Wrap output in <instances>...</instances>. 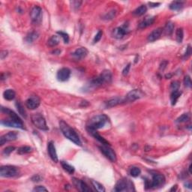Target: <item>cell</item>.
<instances>
[{"mask_svg": "<svg viewBox=\"0 0 192 192\" xmlns=\"http://www.w3.org/2000/svg\"><path fill=\"white\" fill-rule=\"evenodd\" d=\"M111 80H112V74L110 70H105L99 76L88 81V82H87L85 88L88 91H90V89L92 90L97 88L104 83H109L111 82Z\"/></svg>", "mask_w": 192, "mask_h": 192, "instance_id": "obj_1", "label": "cell"}, {"mask_svg": "<svg viewBox=\"0 0 192 192\" xmlns=\"http://www.w3.org/2000/svg\"><path fill=\"white\" fill-rule=\"evenodd\" d=\"M59 128L61 131L64 134V136L70 141L75 143L77 146H82V142L78 136L77 133L70 127L69 124H68L65 122L61 121L59 122Z\"/></svg>", "mask_w": 192, "mask_h": 192, "instance_id": "obj_2", "label": "cell"}, {"mask_svg": "<svg viewBox=\"0 0 192 192\" xmlns=\"http://www.w3.org/2000/svg\"><path fill=\"white\" fill-rule=\"evenodd\" d=\"M109 118L104 114H100L96 115L90 118L87 122L86 129L87 130H98V129L102 128L106 122H108Z\"/></svg>", "mask_w": 192, "mask_h": 192, "instance_id": "obj_3", "label": "cell"}, {"mask_svg": "<svg viewBox=\"0 0 192 192\" xmlns=\"http://www.w3.org/2000/svg\"><path fill=\"white\" fill-rule=\"evenodd\" d=\"M116 191H134L135 190L134 184L128 178H122L117 182L115 186Z\"/></svg>", "mask_w": 192, "mask_h": 192, "instance_id": "obj_4", "label": "cell"}, {"mask_svg": "<svg viewBox=\"0 0 192 192\" xmlns=\"http://www.w3.org/2000/svg\"><path fill=\"white\" fill-rule=\"evenodd\" d=\"M32 118V122L33 123L34 126H35L37 128L40 129L41 130H48V126L46 124V119L44 118V117L40 113H35L33 114L31 117Z\"/></svg>", "mask_w": 192, "mask_h": 192, "instance_id": "obj_5", "label": "cell"}, {"mask_svg": "<svg viewBox=\"0 0 192 192\" xmlns=\"http://www.w3.org/2000/svg\"><path fill=\"white\" fill-rule=\"evenodd\" d=\"M19 170L17 167L11 165L2 166L0 168V176L4 178H11L18 175Z\"/></svg>", "mask_w": 192, "mask_h": 192, "instance_id": "obj_6", "label": "cell"}, {"mask_svg": "<svg viewBox=\"0 0 192 192\" xmlns=\"http://www.w3.org/2000/svg\"><path fill=\"white\" fill-rule=\"evenodd\" d=\"M30 18L34 24H40L42 21V9L39 6H34L30 11Z\"/></svg>", "mask_w": 192, "mask_h": 192, "instance_id": "obj_7", "label": "cell"}, {"mask_svg": "<svg viewBox=\"0 0 192 192\" xmlns=\"http://www.w3.org/2000/svg\"><path fill=\"white\" fill-rule=\"evenodd\" d=\"M144 94L141 90L140 89H133L129 92L126 94L125 98H124V103H130V102L135 101L137 99L141 98L143 97Z\"/></svg>", "mask_w": 192, "mask_h": 192, "instance_id": "obj_8", "label": "cell"}, {"mask_svg": "<svg viewBox=\"0 0 192 192\" xmlns=\"http://www.w3.org/2000/svg\"><path fill=\"white\" fill-rule=\"evenodd\" d=\"M99 149L100 150L102 153L110 161L116 162V154L114 150L110 147V146H99Z\"/></svg>", "mask_w": 192, "mask_h": 192, "instance_id": "obj_9", "label": "cell"}, {"mask_svg": "<svg viewBox=\"0 0 192 192\" xmlns=\"http://www.w3.org/2000/svg\"><path fill=\"white\" fill-rule=\"evenodd\" d=\"M165 182V177L163 174L155 173L152 174V179L150 182V187L158 188L163 185Z\"/></svg>", "mask_w": 192, "mask_h": 192, "instance_id": "obj_10", "label": "cell"}, {"mask_svg": "<svg viewBox=\"0 0 192 192\" xmlns=\"http://www.w3.org/2000/svg\"><path fill=\"white\" fill-rule=\"evenodd\" d=\"M26 106L29 110H35L40 106V100L38 96L32 95L26 100Z\"/></svg>", "mask_w": 192, "mask_h": 192, "instance_id": "obj_11", "label": "cell"}, {"mask_svg": "<svg viewBox=\"0 0 192 192\" xmlns=\"http://www.w3.org/2000/svg\"><path fill=\"white\" fill-rule=\"evenodd\" d=\"M70 76V70L68 68H62L58 70L56 74L57 80L60 82H65L68 80Z\"/></svg>", "mask_w": 192, "mask_h": 192, "instance_id": "obj_12", "label": "cell"}, {"mask_svg": "<svg viewBox=\"0 0 192 192\" xmlns=\"http://www.w3.org/2000/svg\"><path fill=\"white\" fill-rule=\"evenodd\" d=\"M17 136L18 134L16 131H9L0 137V145L3 146L5 142L15 140L17 138Z\"/></svg>", "mask_w": 192, "mask_h": 192, "instance_id": "obj_13", "label": "cell"}, {"mask_svg": "<svg viewBox=\"0 0 192 192\" xmlns=\"http://www.w3.org/2000/svg\"><path fill=\"white\" fill-rule=\"evenodd\" d=\"M88 54V50L86 47H79L74 52H72L71 56L74 59L79 61L85 58Z\"/></svg>", "mask_w": 192, "mask_h": 192, "instance_id": "obj_14", "label": "cell"}, {"mask_svg": "<svg viewBox=\"0 0 192 192\" xmlns=\"http://www.w3.org/2000/svg\"><path fill=\"white\" fill-rule=\"evenodd\" d=\"M47 152L49 156L50 157V158L52 159V161H54L55 163H57L58 161V155H57L55 145H54V142L52 141L48 142L47 145Z\"/></svg>", "mask_w": 192, "mask_h": 192, "instance_id": "obj_15", "label": "cell"}, {"mask_svg": "<svg viewBox=\"0 0 192 192\" xmlns=\"http://www.w3.org/2000/svg\"><path fill=\"white\" fill-rule=\"evenodd\" d=\"M2 112L7 114V115L8 116L10 117V118H11V119L14 120V121L20 123V124H23L22 120L21 119L20 117L16 112H14L13 110H11L8 109V108L7 107H3L2 106Z\"/></svg>", "mask_w": 192, "mask_h": 192, "instance_id": "obj_16", "label": "cell"}, {"mask_svg": "<svg viewBox=\"0 0 192 192\" xmlns=\"http://www.w3.org/2000/svg\"><path fill=\"white\" fill-rule=\"evenodd\" d=\"M1 124L4 126H7V127H12V128H16L24 129L23 124H20V123L14 121V120L11 119V118L2 120Z\"/></svg>", "mask_w": 192, "mask_h": 192, "instance_id": "obj_17", "label": "cell"}, {"mask_svg": "<svg viewBox=\"0 0 192 192\" xmlns=\"http://www.w3.org/2000/svg\"><path fill=\"white\" fill-rule=\"evenodd\" d=\"M124 104V98H122L120 97H115L106 100L105 102V106L106 108H111L118 104Z\"/></svg>", "mask_w": 192, "mask_h": 192, "instance_id": "obj_18", "label": "cell"}, {"mask_svg": "<svg viewBox=\"0 0 192 192\" xmlns=\"http://www.w3.org/2000/svg\"><path fill=\"white\" fill-rule=\"evenodd\" d=\"M73 182L75 188L80 191H90L91 190V189L88 187V185L82 180L74 178H73Z\"/></svg>", "mask_w": 192, "mask_h": 192, "instance_id": "obj_19", "label": "cell"}, {"mask_svg": "<svg viewBox=\"0 0 192 192\" xmlns=\"http://www.w3.org/2000/svg\"><path fill=\"white\" fill-rule=\"evenodd\" d=\"M162 32H163V29L161 28H158L153 30L151 33L148 35L147 40L148 42H154L157 40L158 39L160 38L161 36Z\"/></svg>", "mask_w": 192, "mask_h": 192, "instance_id": "obj_20", "label": "cell"}, {"mask_svg": "<svg viewBox=\"0 0 192 192\" xmlns=\"http://www.w3.org/2000/svg\"><path fill=\"white\" fill-rule=\"evenodd\" d=\"M155 17L152 16H146L138 25V28H145L146 27L152 25L154 22Z\"/></svg>", "mask_w": 192, "mask_h": 192, "instance_id": "obj_21", "label": "cell"}, {"mask_svg": "<svg viewBox=\"0 0 192 192\" xmlns=\"http://www.w3.org/2000/svg\"><path fill=\"white\" fill-rule=\"evenodd\" d=\"M128 33V29L124 26L117 27L112 31V36L116 39H121Z\"/></svg>", "mask_w": 192, "mask_h": 192, "instance_id": "obj_22", "label": "cell"}, {"mask_svg": "<svg viewBox=\"0 0 192 192\" xmlns=\"http://www.w3.org/2000/svg\"><path fill=\"white\" fill-rule=\"evenodd\" d=\"M88 130V132L92 135V136H94V137L95 138V139L97 140L98 141H99V142H100V143L102 144V145L110 146V142H108L107 140H105L104 138L103 137V136H100V135L98 133V132L96 131L95 130Z\"/></svg>", "mask_w": 192, "mask_h": 192, "instance_id": "obj_23", "label": "cell"}, {"mask_svg": "<svg viewBox=\"0 0 192 192\" xmlns=\"http://www.w3.org/2000/svg\"><path fill=\"white\" fill-rule=\"evenodd\" d=\"M60 38L58 35H52L48 39L47 45L50 47H54L59 44Z\"/></svg>", "mask_w": 192, "mask_h": 192, "instance_id": "obj_24", "label": "cell"}, {"mask_svg": "<svg viewBox=\"0 0 192 192\" xmlns=\"http://www.w3.org/2000/svg\"><path fill=\"white\" fill-rule=\"evenodd\" d=\"M16 96V92L13 89H6L3 92V97L7 100H12Z\"/></svg>", "mask_w": 192, "mask_h": 192, "instance_id": "obj_25", "label": "cell"}, {"mask_svg": "<svg viewBox=\"0 0 192 192\" xmlns=\"http://www.w3.org/2000/svg\"><path fill=\"white\" fill-rule=\"evenodd\" d=\"M182 92L178 90H174L170 94V100H171V104L175 105L176 104L177 100L179 98V97L181 96Z\"/></svg>", "mask_w": 192, "mask_h": 192, "instance_id": "obj_26", "label": "cell"}, {"mask_svg": "<svg viewBox=\"0 0 192 192\" xmlns=\"http://www.w3.org/2000/svg\"><path fill=\"white\" fill-rule=\"evenodd\" d=\"M174 30V23L171 21H168L167 22L165 25L164 28V33L166 34V35H171L173 32Z\"/></svg>", "mask_w": 192, "mask_h": 192, "instance_id": "obj_27", "label": "cell"}, {"mask_svg": "<svg viewBox=\"0 0 192 192\" xmlns=\"http://www.w3.org/2000/svg\"><path fill=\"white\" fill-rule=\"evenodd\" d=\"M147 7L145 4H142L140 7L136 8L133 11V14L136 15V16H142L146 12Z\"/></svg>", "mask_w": 192, "mask_h": 192, "instance_id": "obj_28", "label": "cell"}, {"mask_svg": "<svg viewBox=\"0 0 192 192\" xmlns=\"http://www.w3.org/2000/svg\"><path fill=\"white\" fill-rule=\"evenodd\" d=\"M183 4H184L183 2L173 1L170 4V9L172 10H178L183 7Z\"/></svg>", "mask_w": 192, "mask_h": 192, "instance_id": "obj_29", "label": "cell"}, {"mask_svg": "<svg viewBox=\"0 0 192 192\" xmlns=\"http://www.w3.org/2000/svg\"><path fill=\"white\" fill-rule=\"evenodd\" d=\"M38 38V33L37 32H32L27 34V36L26 37V40L28 43H32Z\"/></svg>", "mask_w": 192, "mask_h": 192, "instance_id": "obj_30", "label": "cell"}, {"mask_svg": "<svg viewBox=\"0 0 192 192\" xmlns=\"http://www.w3.org/2000/svg\"><path fill=\"white\" fill-rule=\"evenodd\" d=\"M62 166L63 169L66 171V172H68L69 174H73L74 172V167L71 165H70L69 164H68L65 161H61Z\"/></svg>", "mask_w": 192, "mask_h": 192, "instance_id": "obj_31", "label": "cell"}, {"mask_svg": "<svg viewBox=\"0 0 192 192\" xmlns=\"http://www.w3.org/2000/svg\"><path fill=\"white\" fill-rule=\"evenodd\" d=\"M32 151V148L28 146H21L17 148V154H28V153L31 152Z\"/></svg>", "mask_w": 192, "mask_h": 192, "instance_id": "obj_32", "label": "cell"}, {"mask_svg": "<svg viewBox=\"0 0 192 192\" xmlns=\"http://www.w3.org/2000/svg\"><path fill=\"white\" fill-rule=\"evenodd\" d=\"M176 40L178 43H182L184 38V32H183L182 28H177L176 31Z\"/></svg>", "mask_w": 192, "mask_h": 192, "instance_id": "obj_33", "label": "cell"}, {"mask_svg": "<svg viewBox=\"0 0 192 192\" xmlns=\"http://www.w3.org/2000/svg\"><path fill=\"white\" fill-rule=\"evenodd\" d=\"M92 184L94 187V188L96 190L99 192H104L105 191V188L103 185H102L100 183L98 182L97 181H94V180H92Z\"/></svg>", "mask_w": 192, "mask_h": 192, "instance_id": "obj_34", "label": "cell"}, {"mask_svg": "<svg viewBox=\"0 0 192 192\" xmlns=\"http://www.w3.org/2000/svg\"><path fill=\"white\" fill-rule=\"evenodd\" d=\"M15 105H16V109H17L18 112H19L21 116H24L26 118V110L23 108V106H22V104L20 101H16Z\"/></svg>", "mask_w": 192, "mask_h": 192, "instance_id": "obj_35", "label": "cell"}, {"mask_svg": "<svg viewBox=\"0 0 192 192\" xmlns=\"http://www.w3.org/2000/svg\"><path fill=\"white\" fill-rule=\"evenodd\" d=\"M141 170L137 166H132L130 169V175L132 177H137L140 175Z\"/></svg>", "mask_w": 192, "mask_h": 192, "instance_id": "obj_36", "label": "cell"}, {"mask_svg": "<svg viewBox=\"0 0 192 192\" xmlns=\"http://www.w3.org/2000/svg\"><path fill=\"white\" fill-rule=\"evenodd\" d=\"M190 118V115L188 113H184L182 116H180L178 118L176 119V122L178 123H183L188 122Z\"/></svg>", "mask_w": 192, "mask_h": 192, "instance_id": "obj_37", "label": "cell"}, {"mask_svg": "<svg viewBox=\"0 0 192 192\" xmlns=\"http://www.w3.org/2000/svg\"><path fill=\"white\" fill-rule=\"evenodd\" d=\"M57 34H59L60 37L62 38H63V40H64V42L65 44H68L69 42V36L68 34H67L66 32H64L62 31H59V32H57Z\"/></svg>", "mask_w": 192, "mask_h": 192, "instance_id": "obj_38", "label": "cell"}, {"mask_svg": "<svg viewBox=\"0 0 192 192\" xmlns=\"http://www.w3.org/2000/svg\"><path fill=\"white\" fill-rule=\"evenodd\" d=\"M184 86L187 87V88H190L192 86V82H191V79H190V76L188 75H186L184 78Z\"/></svg>", "mask_w": 192, "mask_h": 192, "instance_id": "obj_39", "label": "cell"}, {"mask_svg": "<svg viewBox=\"0 0 192 192\" xmlns=\"http://www.w3.org/2000/svg\"><path fill=\"white\" fill-rule=\"evenodd\" d=\"M15 150V147L14 146H8L3 150L2 154L5 156H8L12 152H14Z\"/></svg>", "mask_w": 192, "mask_h": 192, "instance_id": "obj_40", "label": "cell"}, {"mask_svg": "<svg viewBox=\"0 0 192 192\" xmlns=\"http://www.w3.org/2000/svg\"><path fill=\"white\" fill-rule=\"evenodd\" d=\"M102 34H103V32H102L101 30H99V31L98 32L97 34H95V36H94V39H93V43L95 44L97 43V42H98L99 40H100V38H101Z\"/></svg>", "mask_w": 192, "mask_h": 192, "instance_id": "obj_41", "label": "cell"}, {"mask_svg": "<svg viewBox=\"0 0 192 192\" xmlns=\"http://www.w3.org/2000/svg\"><path fill=\"white\" fill-rule=\"evenodd\" d=\"M179 86H180V83L178 81H173V82L171 83V88L172 89V91H174V90H178V88H179Z\"/></svg>", "mask_w": 192, "mask_h": 192, "instance_id": "obj_42", "label": "cell"}, {"mask_svg": "<svg viewBox=\"0 0 192 192\" xmlns=\"http://www.w3.org/2000/svg\"><path fill=\"white\" fill-rule=\"evenodd\" d=\"M190 53H191V48H190V45L188 46V47L186 48V51L184 54V58H188L189 56H190Z\"/></svg>", "mask_w": 192, "mask_h": 192, "instance_id": "obj_43", "label": "cell"}, {"mask_svg": "<svg viewBox=\"0 0 192 192\" xmlns=\"http://www.w3.org/2000/svg\"><path fill=\"white\" fill-rule=\"evenodd\" d=\"M33 191H47V189H46V188L44 187V186L38 185L36 186L35 188H34Z\"/></svg>", "mask_w": 192, "mask_h": 192, "instance_id": "obj_44", "label": "cell"}, {"mask_svg": "<svg viewBox=\"0 0 192 192\" xmlns=\"http://www.w3.org/2000/svg\"><path fill=\"white\" fill-rule=\"evenodd\" d=\"M130 63H128V64L124 67V68L123 69L122 74L124 75V76L128 75V74L129 73V70H130Z\"/></svg>", "mask_w": 192, "mask_h": 192, "instance_id": "obj_45", "label": "cell"}, {"mask_svg": "<svg viewBox=\"0 0 192 192\" xmlns=\"http://www.w3.org/2000/svg\"><path fill=\"white\" fill-rule=\"evenodd\" d=\"M72 4V6H73L74 8H79V7L80 6L81 3H82V2H80V1H73L70 2Z\"/></svg>", "mask_w": 192, "mask_h": 192, "instance_id": "obj_46", "label": "cell"}, {"mask_svg": "<svg viewBox=\"0 0 192 192\" xmlns=\"http://www.w3.org/2000/svg\"><path fill=\"white\" fill-rule=\"evenodd\" d=\"M8 54V52L7 50H2L1 53H0V58H1V59H4V58H6Z\"/></svg>", "mask_w": 192, "mask_h": 192, "instance_id": "obj_47", "label": "cell"}, {"mask_svg": "<svg viewBox=\"0 0 192 192\" xmlns=\"http://www.w3.org/2000/svg\"><path fill=\"white\" fill-rule=\"evenodd\" d=\"M41 176H40L39 175H34V176L32 177V180L33 182H40L41 181Z\"/></svg>", "mask_w": 192, "mask_h": 192, "instance_id": "obj_48", "label": "cell"}, {"mask_svg": "<svg viewBox=\"0 0 192 192\" xmlns=\"http://www.w3.org/2000/svg\"><path fill=\"white\" fill-rule=\"evenodd\" d=\"M166 64H167V62H166V61L162 62V63L160 64V70H164L165 68H166Z\"/></svg>", "mask_w": 192, "mask_h": 192, "instance_id": "obj_49", "label": "cell"}, {"mask_svg": "<svg viewBox=\"0 0 192 192\" xmlns=\"http://www.w3.org/2000/svg\"><path fill=\"white\" fill-rule=\"evenodd\" d=\"M148 4L150 5L151 8H155V7H158L159 5L160 4V3L159 2H148Z\"/></svg>", "mask_w": 192, "mask_h": 192, "instance_id": "obj_50", "label": "cell"}, {"mask_svg": "<svg viewBox=\"0 0 192 192\" xmlns=\"http://www.w3.org/2000/svg\"><path fill=\"white\" fill-rule=\"evenodd\" d=\"M184 186L186 188H188L189 189H191V183L190 182H187L184 183Z\"/></svg>", "mask_w": 192, "mask_h": 192, "instance_id": "obj_51", "label": "cell"}, {"mask_svg": "<svg viewBox=\"0 0 192 192\" xmlns=\"http://www.w3.org/2000/svg\"><path fill=\"white\" fill-rule=\"evenodd\" d=\"M176 189H177V185L176 184V185H173L172 187V188L170 189V191H176Z\"/></svg>", "mask_w": 192, "mask_h": 192, "instance_id": "obj_52", "label": "cell"}, {"mask_svg": "<svg viewBox=\"0 0 192 192\" xmlns=\"http://www.w3.org/2000/svg\"><path fill=\"white\" fill-rule=\"evenodd\" d=\"M171 76H172V74H169L165 75V77L167 78V79H170V78Z\"/></svg>", "mask_w": 192, "mask_h": 192, "instance_id": "obj_53", "label": "cell"}, {"mask_svg": "<svg viewBox=\"0 0 192 192\" xmlns=\"http://www.w3.org/2000/svg\"><path fill=\"white\" fill-rule=\"evenodd\" d=\"M53 53H56V54H59L61 52V50H55V51H52Z\"/></svg>", "mask_w": 192, "mask_h": 192, "instance_id": "obj_54", "label": "cell"}]
</instances>
